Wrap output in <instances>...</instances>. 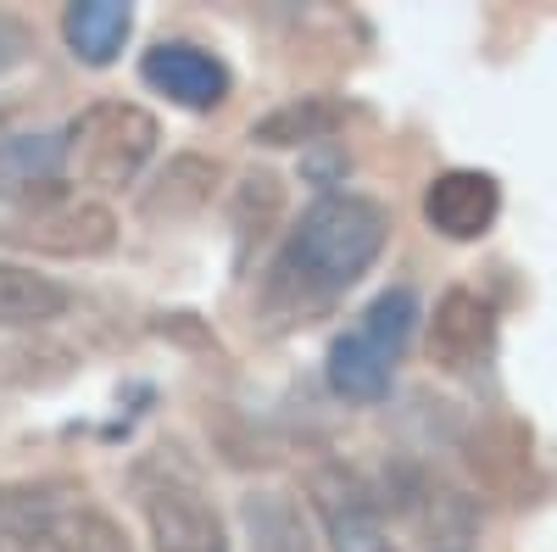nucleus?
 <instances>
[{
	"instance_id": "9d476101",
	"label": "nucleus",
	"mask_w": 557,
	"mask_h": 552,
	"mask_svg": "<svg viewBox=\"0 0 557 552\" xmlns=\"http://www.w3.org/2000/svg\"><path fill=\"white\" fill-rule=\"evenodd\" d=\"M134 34V12L123 0H73L62 12V39L84 68H112Z\"/></svg>"
},
{
	"instance_id": "aec40b11",
	"label": "nucleus",
	"mask_w": 557,
	"mask_h": 552,
	"mask_svg": "<svg viewBox=\"0 0 557 552\" xmlns=\"http://www.w3.org/2000/svg\"><path fill=\"white\" fill-rule=\"evenodd\" d=\"M0 552H78L73 514H62L57 525H45V530H28V536H0Z\"/></svg>"
},
{
	"instance_id": "7ed1b4c3",
	"label": "nucleus",
	"mask_w": 557,
	"mask_h": 552,
	"mask_svg": "<svg viewBox=\"0 0 557 552\" xmlns=\"http://www.w3.org/2000/svg\"><path fill=\"white\" fill-rule=\"evenodd\" d=\"M17 201H23V212L0 223V246L62 257V262L107 257L117 246V218L101 201H73V196H62V184L23 191Z\"/></svg>"
},
{
	"instance_id": "dca6fc26",
	"label": "nucleus",
	"mask_w": 557,
	"mask_h": 552,
	"mask_svg": "<svg viewBox=\"0 0 557 552\" xmlns=\"http://www.w3.org/2000/svg\"><path fill=\"white\" fill-rule=\"evenodd\" d=\"M246 525H251V552H307L301 519L285 496H246Z\"/></svg>"
},
{
	"instance_id": "6ab92c4d",
	"label": "nucleus",
	"mask_w": 557,
	"mask_h": 552,
	"mask_svg": "<svg viewBox=\"0 0 557 552\" xmlns=\"http://www.w3.org/2000/svg\"><path fill=\"white\" fill-rule=\"evenodd\" d=\"M73 541H78V552H128L123 530L107 514H96V508H78L73 514Z\"/></svg>"
},
{
	"instance_id": "2eb2a0df",
	"label": "nucleus",
	"mask_w": 557,
	"mask_h": 552,
	"mask_svg": "<svg viewBox=\"0 0 557 552\" xmlns=\"http://www.w3.org/2000/svg\"><path fill=\"white\" fill-rule=\"evenodd\" d=\"M412 330H418V296H412V285H391V291H380L374 302L362 307V318H357V335L374 346V352H385L391 363L407 352Z\"/></svg>"
},
{
	"instance_id": "9b49d317",
	"label": "nucleus",
	"mask_w": 557,
	"mask_h": 552,
	"mask_svg": "<svg viewBox=\"0 0 557 552\" xmlns=\"http://www.w3.org/2000/svg\"><path fill=\"white\" fill-rule=\"evenodd\" d=\"M73 307V291L0 257V330H45Z\"/></svg>"
},
{
	"instance_id": "f03ea898",
	"label": "nucleus",
	"mask_w": 557,
	"mask_h": 552,
	"mask_svg": "<svg viewBox=\"0 0 557 552\" xmlns=\"http://www.w3.org/2000/svg\"><path fill=\"white\" fill-rule=\"evenodd\" d=\"M157 140H162V128L146 107L96 101L67 123L62 162L78 184H89V191H123V184H134L139 168L157 157Z\"/></svg>"
},
{
	"instance_id": "0eeeda50",
	"label": "nucleus",
	"mask_w": 557,
	"mask_h": 552,
	"mask_svg": "<svg viewBox=\"0 0 557 552\" xmlns=\"http://www.w3.org/2000/svg\"><path fill=\"white\" fill-rule=\"evenodd\" d=\"M502 212V191L496 179L480 168H446L430 179L424 191V223L446 241H480L491 235V223Z\"/></svg>"
},
{
	"instance_id": "20e7f679",
	"label": "nucleus",
	"mask_w": 557,
	"mask_h": 552,
	"mask_svg": "<svg viewBox=\"0 0 557 552\" xmlns=\"http://www.w3.org/2000/svg\"><path fill=\"white\" fill-rule=\"evenodd\" d=\"M307 502H312V514H318V525H323L335 552H396L385 514H380V496L357 469L318 464L307 475Z\"/></svg>"
},
{
	"instance_id": "f3484780",
	"label": "nucleus",
	"mask_w": 557,
	"mask_h": 552,
	"mask_svg": "<svg viewBox=\"0 0 557 552\" xmlns=\"http://www.w3.org/2000/svg\"><path fill=\"white\" fill-rule=\"evenodd\" d=\"M278 207H285V184H278L273 173H246L240 191H235V229H240V241L268 235V223L278 218Z\"/></svg>"
},
{
	"instance_id": "f8f14e48",
	"label": "nucleus",
	"mask_w": 557,
	"mask_h": 552,
	"mask_svg": "<svg viewBox=\"0 0 557 552\" xmlns=\"http://www.w3.org/2000/svg\"><path fill=\"white\" fill-rule=\"evenodd\" d=\"M323 368H330L335 396H346V402H385L391 375H396V363L385 352H374L357 330H346V335L330 341V363H323Z\"/></svg>"
},
{
	"instance_id": "1a4fd4ad",
	"label": "nucleus",
	"mask_w": 557,
	"mask_h": 552,
	"mask_svg": "<svg viewBox=\"0 0 557 552\" xmlns=\"http://www.w3.org/2000/svg\"><path fill=\"white\" fill-rule=\"evenodd\" d=\"M218 179H223V168H218L212 157L184 151V157H173V162L157 173L151 191L139 196V218H151V223H184V218H196V212L212 207Z\"/></svg>"
},
{
	"instance_id": "6e6552de",
	"label": "nucleus",
	"mask_w": 557,
	"mask_h": 552,
	"mask_svg": "<svg viewBox=\"0 0 557 552\" xmlns=\"http://www.w3.org/2000/svg\"><path fill=\"white\" fill-rule=\"evenodd\" d=\"M496 346V312L485 296L451 285L441 302H435V318H430V363L446 368V375H462V368H480Z\"/></svg>"
},
{
	"instance_id": "a211bd4d",
	"label": "nucleus",
	"mask_w": 557,
	"mask_h": 552,
	"mask_svg": "<svg viewBox=\"0 0 557 552\" xmlns=\"http://www.w3.org/2000/svg\"><path fill=\"white\" fill-rule=\"evenodd\" d=\"M57 519H62V508L45 491H34V486H0V536H28V530H45Z\"/></svg>"
},
{
	"instance_id": "39448f33",
	"label": "nucleus",
	"mask_w": 557,
	"mask_h": 552,
	"mask_svg": "<svg viewBox=\"0 0 557 552\" xmlns=\"http://www.w3.org/2000/svg\"><path fill=\"white\" fill-rule=\"evenodd\" d=\"M139 508H146L157 552H228L223 519L190 475L157 480L151 469H139Z\"/></svg>"
},
{
	"instance_id": "4468645a",
	"label": "nucleus",
	"mask_w": 557,
	"mask_h": 552,
	"mask_svg": "<svg viewBox=\"0 0 557 552\" xmlns=\"http://www.w3.org/2000/svg\"><path fill=\"white\" fill-rule=\"evenodd\" d=\"M73 368H78V357L62 341H51V335H12V341H0V385L45 391V385L67 380Z\"/></svg>"
},
{
	"instance_id": "f257e3e1",
	"label": "nucleus",
	"mask_w": 557,
	"mask_h": 552,
	"mask_svg": "<svg viewBox=\"0 0 557 552\" xmlns=\"http://www.w3.org/2000/svg\"><path fill=\"white\" fill-rule=\"evenodd\" d=\"M385 241H391V212L374 196L357 191L318 196L290 229V246L278 252L268 291L290 296V307H323L380 262Z\"/></svg>"
},
{
	"instance_id": "423d86ee",
	"label": "nucleus",
	"mask_w": 557,
	"mask_h": 552,
	"mask_svg": "<svg viewBox=\"0 0 557 552\" xmlns=\"http://www.w3.org/2000/svg\"><path fill=\"white\" fill-rule=\"evenodd\" d=\"M139 78H146L151 89H162L168 101H178L184 112H212L228 101V68L201 51V45H151L146 57H139Z\"/></svg>"
},
{
	"instance_id": "ddd939ff",
	"label": "nucleus",
	"mask_w": 557,
	"mask_h": 552,
	"mask_svg": "<svg viewBox=\"0 0 557 552\" xmlns=\"http://www.w3.org/2000/svg\"><path fill=\"white\" fill-rule=\"evenodd\" d=\"M341 107L330 96H301V101H285V107H273L268 118L251 123V140L278 151V146H323L330 134L341 128Z\"/></svg>"
},
{
	"instance_id": "412c9836",
	"label": "nucleus",
	"mask_w": 557,
	"mask_h": 552,
	"mask_svg": "<svg viewBox=\"0 0 557 552\" xmlns=\"http://www.w3.org/2000/svg\"><path fill=\"white\" fill-rule=\"evenodd\" d=\"M23 57H28V28L12 23V17H0V73L17 68Z\"/></svg>"
}]
</instances>
